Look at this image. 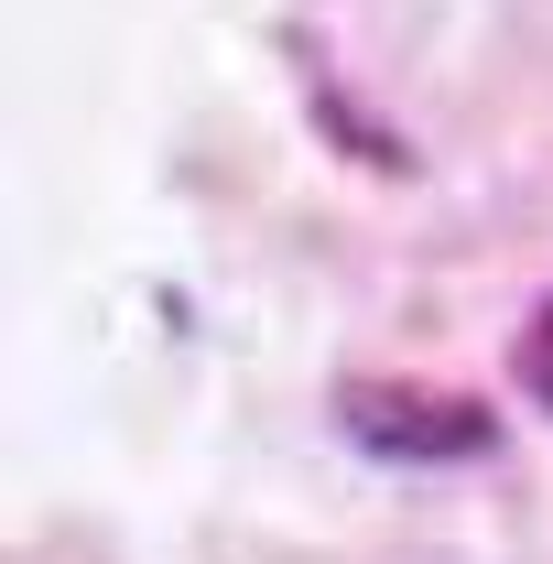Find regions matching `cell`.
<instances>
[{"mask_svg": "<svg viewBox=\"0 0 553 564\" xmlns=\"http://www.w3.org/2000/svg\"><path fill=\"white\" fill-rule=\"evenodd\" d=\"M337 423L391 456V467H456V456H488V402H456V391H413V380H347Z\"/></svg>", "mask_w": 553, "mask_h": 564, "instance_id": "obj_1", "label": "cell"}, {"mask_svg": "<svg viewBox=\"0 0 553 564\" xmlns=\"http://www.w3.org/2000/svg\"><path fill=\"white\" fill-rule=\"evenodd\" d=\"M510 369H521V391H532V402L553 413V304L532 315V326H521V348H510Z\"/></svg>", "mask_w": 553, "mask_h": 564, "instance_id": "obj_2", "label": "cell"}]
</instances>
